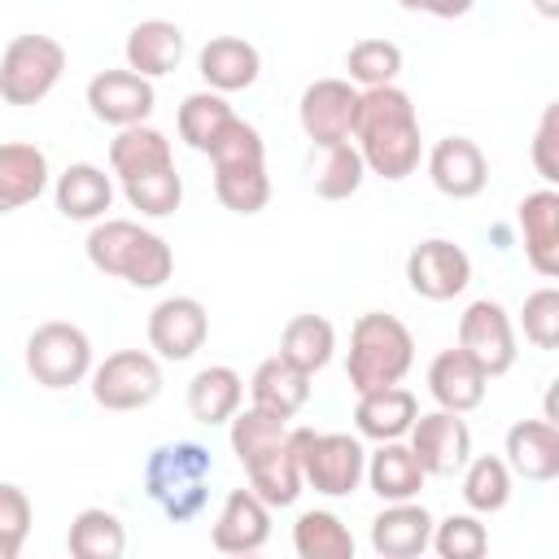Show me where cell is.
<instances>
[{
    "instance_id": "cell-34",
    "label": "cell",
    "mask_w": 559,
    "mask_h": 559,
    "mask_svg": "<svg viewBox=\"0 0 559 559\" xmlns=\"http://www.w3.org/2000/svg\"><path fill=\"white\" fill-rule=\"evenodd\" d=\"M236 118V109L227 105V96L223 92H192V96H183V105H179V140L188 144V148H197V153H210L214 148V140L227 131V122Z\"/></svg>"
},
{
    "instance_id": "cell-14",
    "label": "cell",
    "mask_w": 559,
    "mask_h": 559,
    "mask_svg": "<svg viewBox=\"0 0 559 559\" xmlns=\"http://www.w3.org/2000/svg\"><path fill=\"white\" fill-rule=\"evenodd\" d=\"M210 336V314L197 297H162L153 310H148V349L162 358V362H188Z\"/></svg>"
},
{
    "instance_id": "cell-12",
    "label": "cell",
    "mask_w": 559,
    "mask_h": 559,
    "mask_svg": "<svg viewBox=\"0 0 559 559\" xmlns=\"http://www.w3.org/2000/svg\"><path fill=\"white\" fill-rule=\"evenodd\" d=\"M406 284L424 301H454L472 284V258L463 253V245L445 236L419 240L406 253Z\"/></svg>"
},
{
    "instance_id": "cell-1",
    "label": "cell",
    "mask_w": 559,
    "mask_h": 559,
    "mask_svg": "<svg viewBox=\"0 0 559 559\" xmlns=\"http://www.w3.org/2000/svg\"><path fill=\"white\" fill-rule=\"evenodd\" d=\"M362 166L380 179H406L419 170L424 157V135H419V114L415 100L397 87H362L358 109H354V131H349Z\"/></svg>"
},
{
    "instance_id": "cell-19",
    "label": "cell",
    "mask_w": 559,
    "mask_h": 559,
    "mask_svg": "<svg viewBox=\"0 0 559 559\" xmlns=\"http://www.w3.org/2000/svg\"><path fill=\"white\" fill-rule=\"evenodd\" d=\"M515 223L524 236V258L542 280L559 275V192L537 188L515 205Z\"/></svg>"
},
{
    "instance_id": "cell-2",
    "label": "cell",
    "mask_w": 559,
    "mask_h": 559,
    "mask_svg": "<svg viewBox=\"0 0 559 559\" xmlns=\"http://www.w3.org/2000/svg\"><path fill=\"white\" fill-rule=\"evenodd\" d=\"M227 441L249 476V489L266 507H293L301 498L306 485H301L297 454L288 445V419L258 411V406H240L227 419Z\"/></svg>"
},
{
    "instance_id": "cell-10",
    "label": "cell",
    "mask_w": 559,
    "mask_h": 559,
    "mask_svg": "<svg viewBox=\"0 0 559 559\" xmlns=\"http://www.w3.org/2000/svg\"><path fill=\"white\" fill-rule=\"evenodd\" d=\"M92 402L122 415V411H144L162 397V358L148 349H118L105 354V362L92 367Z\"/></svg>"
},
{
    "instance_id": "cell-23",
    "label": "cell",
    "mask_w": 559,
    "mask_h": 559,
    "mask_svg": "<svg viewBox=\"0 0 559 559\" xmlns=\"http://www.w3.org/2000/svg\"><path fill=\"white\" fill-rule=\"evenodd\" d=\"M485 389H489V376L454 345V349H441L432 362H428V393L441 411H476L485 402Z\"/></svg>"
},
{
    "instance_id": "cell-41",
    "label": "cell",
    "mask_w": 559,
    "mask_h": 559,
    "mask_svg": "<svg viewBox=\"0 0 559 559\" xmlns=\"http://www.w3.org/2000/svg\"><path fill=\"white\" fill-rule=\"evenodd\" d=\"M520 328H524V341H533L537 349H555L559 345V288H537L524 297V310H520Z\"/></svg>"
},
{
    "instance_id": "cell-45",
    "label": "cell",
    "mask_w": 559,
    "mask_h": 559,
    "mask_svg": "<svg viewBox=\"0 0 559 559\" xmlns=\"http://www.w3.org/2000/svg\"><path fill=\"white\" fill-rule=\"evenodd\" d=\"M533 9H537L542 17H559V0H533Z\"/></svg>"
},
{
    "instance_id": "cell-3",
    "label": "cell",
    "mask_w": 559,
    "mask_h": 559,
    "mask_svg": "<svg viewBox=\"0 0 559 559\" xmlns=\"http://www.w3.org/2000/svg\"><path fill=\"white\" fill-rule=\"evenodd\" d=\"M83 249L100 275L127 280L131 288H162L175 271L170 245L131 218H96Z\"/></svg>"
},
{
    "instance_id": "cell-25",
    "label": "cell",
    "mask_w": 559,
    "mask_h": 559,
    "mask_svg": "<svg viewBox=\"0 0 559 559\" xmlns=\"http://www.w3.org/2000/svg\"><path fill=\"white\" fill-rule=\"evenodd\" d=\"M122 57H127V70L144 74V79H162L170 74L179 61H183V31L179 22H166V17H144L127 31V44H122Z\"/></svg>"
},
{
    "instance_id": "cell-7",
    "label": "cell",
    "mask_w": 559,
    "mask_h": 559,
    "mask_svg": "<svg viewBox=\"0 0 559 559\" xmlns=\"http://www.w3.org/2000/svg\"><path fill=\"white\" fill-rule=\"evenodd\" d=\"M288 445L301 467V485H310L323 498H349L362 485L367 450L349 432H314V428H288Z\"/></svg>"
},
{
    "instance_id": "cell-18",
    "label": "cell",
    "mask_w": 559,
    "mask_h": 559,
    "mask_svg": "<svg viewBox=\"0 0 559 559\" xmlns=\"http://www.w3.org/2000/svg\"><path fill=\"white\" fill-rule=\"evenodd\" d=\"M218 555H258L271 542V507L253 489H231L210 528Z\"/></svg>"
},
{
    "instance_id": "cell-22",
    "label": "cell",
    "mask_w": 559,
    "mask_h": 559,
    "mask_svg": "<svg viewBox=\"0 0 559 559\" xmlns=\"http://www.w3.org/2000/svg\"><path fill=\"white\" fill-rule=\"evenodd\" d=\"M197 70H201L210 92H223V96L227 92H245L262 74V52L245 35H214L197 52Z\"/></svg>"
},
{
    "instance_id": "cell-33",
    "label": "cell",
    "mask_w": 559,
    "mask_h": 559,
    "mask_svg": "<svg viewBox=\"0 0 559 559\" xmlns=\"http://www.w3.org/2000/svg\"><path fill=\"white\" fill-rule=\"evenodd\" d=\"M66 550L74 559H122L127 550V528L114 511L105 507H83L74 520H70V533H66Z\"/></svg>"
},
{
    "instance_id": "cell-36",
    "label": "cell",
    "mask_w": 559,
    "mask_h": 559,
    "mask_svg": "<svg viewBox=\"0 0 559 559\" xmlns=\"http://www.w3.org/2000/svg\"><path fill=\"white\" fill-rule=\"evenodd\" d=\"M511 467L498 454H476L463 463V502L476 515H493L511 502Z\"/></svg>"
},
{
    "instance_id": "cell-46",
    "label": "cell",
    "mask_w": 559,
    "mask_h": 559,
    "mask_svg": "<svg viewBox=\"0 0 559 559\" xmlns=\"http://www.w3.org/2000/svg\"><path fill=\"white\" fill-rule=\"evenodd\" d=\"M17 555H22V550H17L13 542H4V537H0V559H17Z\"/></svg>"
},
{
    "instance_id": "cell-4",
    "label": "cell",
    "mask_w": 559,
    "mask_h": 559,
    "mask_svg": "<svg viewBox=\"0 0 559 559\" xmlns=\"http://www.w3.org/2000/svg\"><path fill=\"white\" fill-rule=\"evenodd\" d=\"M210 476H214V459L201 441H162L148 450L144 472H140L148 502L170 524H188L205 511Z\"/></svg>"
},
{
    "instance_id": "cell-8",
    "label": "cell",
    "mask_w": 559,
    "mask_h": 559,
    "mask_svg": "<svg viewBox=\"0 0 559 559\" xmlns=\"http://www.w3.org/2000/svg\"><path fill=\"white\" fill-rule=\"evenodd\" d=\"M66 74V48L52 35H17L0 57V96L4 105H39Z\"/></svg>"
},
{
    "instance_id": "cell-17",
    "label": "cell",
    "mask_w": 559,
    "mask_h": 559,
    "mask_svg": "<svg viewBox=\"0 0 559 559\" xmlns=\"http://www.w3.org/2000/svg\"><path fill=\"white\" fill-rule=\"evenodd\" d=\"M428 179H432V188H437L441 197H450V201H472V197H480L485 183H489V162H485V153H480L476 140H467V135H445V140H437V144L428 148Z\"/></svg>"
},
{
    "instance_id": "cell-13",
    "label": "cell",
    "mask_w": 559,
    "mask_h": 559,
    "mask_svg": "<svg viewBox=\"0 0 559 559\" xmlns=\"http://www.w3.org/2000/svg\"><path fill=\"white\" fill-rule=\"evenodd\" d=\"M419 467L428 476H459L463 463L472 459V428L459 411H428V415H415L411 432H406Z\"/></svg>"
},
{
    "instance_id": "cell-15",
    "label": "cell",
    "mask_w": 559,
    "mask_h": 559,
    "mask_svg": "<svg viewBox=\"0 0 559 559\" xmlns=\"http://www.w3.org/2000/svg\"><path fill=\"white\" fill-rule=\"evenodd\" d=\"M354 109H358V87L349 79H314L301 100H297V122L314 148L341 144L354 131Z\"/></svg>"
},
{
    "instance_id": "cell-32",
    "label": "cell",
    "mask_w": 559,
    "mask_h": 559,
    "mask_svg": "<svg viewBox=\"0 0 559 559\" xmlns=\"http://www.w3.org/2000/svg\"><path fill=\"white\" fill-rule=\"evenodd\" d=\"M336 354V328L323 314H293L280 332V358H288L293 367H301L306 376L323 371Z\"/></svg>"
},
{
    "instance_id": "cell-27",
    "label": "cell",
    "mask_w": 559,
    "mask_h": 559,
    "mask_svg": "<svg viewBox=\"0 0 559 559\" xmlns=\"http://www.w3.org/2000/svg\"><path fill=\"white\" fill-rule=\"evenodd\" d=\"M415 415H419L415 393L402 389V384H384V389L358 393L354 428H358V437H367V441H397V437L411 432Z\"/></svg>"
},
{
    "instance_id": "cell-30",
    "label": "cell",
    "mask_w": 559,
    "mask_h": 559,
    "mask_svg": "<svg viewBox=\"0 0 559 559\" xmlns=\"http://www.w3.org/2000/svg\"><path fill=\"white\" fill-rule=\"evenodd\" d=\"M240 402H245V380H240V371L227 367V362H210V367H201V371L188 380V411H192V419L205 424V428L227 424V419L240 411Z\"/></svg>"
},
{
    "instance_id": "cell-29",
    "label": "cell",
    "mask_w": 559,
    "mask_h": 559,
    "mask_svg": "<svg viewBox=\"0 0 559 559\" xmlns=\"http://www.w3.org/2000/svg\"><path fill=\"white\" fill-rule=\"evenodd\" d=\"M52 201H57L61 218L96 223L114 205V179L92 162H70L52 183Z\"/></svg>"
},
{
    "instance_id": "cell-16",
    "label": "cell",
    "mask_w": 559,
    "mask_h": 559,
    "mask_svg": "<svg viewBox=\"0 0 559 559\" xmlns=\"http://www.w3.org/2000/svg\"><path fill=\"white\" fill-rule=\"evenodd\" d=\"M157 105V92H153V79L135 74V70H100L92 74L87 83V109L96 122H109V127H135V122H148Z\"/></svg>"
},
{
    "instance_id": "cell-20",
    "label": "cell",
    "mask_w": 559,
    "mask_h": 559,
    "mask_svg": "<svg viewBox=\"0 0 559 559\" xmlns=\"http://www.w3.org/2000/svg\"><path fill=\"white\" fill-rule=\"evenodd\" d=\"M502 459L511 467V476L546 485L559 476V424L550 419H520L507 428L502 441Z\"/></svg>"
},
{
    "instance_id": "cell-44",
    "label": "cell",
    "mask_w": 559,
    "mask_h": 559,
    "mask_svg": "<svg viewBox=\"0 0 559 559\" xmlns=\"http://www.w3.org/2000/svg\"><path fill=\"white\" fill-rule=\"evenodd\" d=\"M406 13H432V17H463V13H472V4L476 0H397Z\"/></svg>"
},
{
    "instance_id": "cell-6",
    "label": "cell",
    "mask_w": 559,
    "mask_h": 559,
    "mask_svg": "<svg viewBox=\"0 0 559 559\" xmlns=\"http://www.w3.org/2000/svg\"><path fill=\"white\" fill-rule=\"evenodd\" d=\"M411 367H415V336H411V328L397 314L367 310V314L354 319V328H349V358H345V376H349L354 393L402 384Z\"/></svg>"
},
{
    "instance_id": "cell-28",
    "label": "cell",
    "mask_w": 559,
    "mask_h": 559,
    "mask_svg": "<svg viewBox=\"0 0 559 559\" xmlns=\"http://www.w3.org/2000/svg\"><path fill=\"white\" fill-rule=\"evenodd\" d=\"M362 480L371 485V493L380 502H406V498H419L428 472L419 467L415 450L397 437V441H376V454H367Z\"/></svg>"
},
{
    "instance_id": "cell-35",
    "label": "cell",
    "mask_w": 559,
    "mask_h": 559,
    "mask_svg": "<svg viewBox=\"0 0 559 559\" xmlns=\"http://www.w3.org/2000/svg\"><path fill=\"white\" fill-rule=\"evenodd\" d=\"M367 179V166L354 148V140H341V144H323L319 148V162L310 166V183H314V197L323 201H349Z\"/></svg>"
},
{
    "instance_id": "cell-40",
    "label": "cell",
    "mask_w": 559,
    "mask_h": 559,
    "mask_svg": "<svg viewBox=\"0 0 559 559\" xmlns=\"http://www.w3.org/2000/svg\"><path fill=\"white\" fill-rule=\"evenodd\" d=\"M428 550H437L441 559H480L489 550V528L480 524L476 511H459V515H445L441 524L432 520V542Z\"/></svg>"
},
{
    "instance_id": "cell-11",
    "label": "cell",
    "mask_w": 559,
    "mask_h": 559,
    "mask_svg": "<svg viewBox=\"0 0 559 559\" xmlns=\"http://www.w3.org/2000/svg\"><path fill=\"white\" fill-rule=\"evenodd\" d=\"M459 349L493 380V376H507L515 367V323L507 314L502 301L493 297H476L463 314H459Z\"/></svg>"
},
{
    "instance_id": "cell-9",
    "label": "cell",
    "mask_w": 559,
    "mask_h": 559,
    "mask_svg": "<svg viewBox=\"0 0 559 559\" xmlns=\"http://www.w3.org/2000/svg\"><path fill=\"white\" fill-rule=\"evenodd\" d=\"M92 341L79 323L48 319L26 336V371L44 389H70L92 376Z\"/></svg>"
},
{
    "instance_id": "cell-31",
    "label": "cell",
    "mask_w": 559,
    "mask_h": 559,
    "mask_svg": "<svg viewBox=\"0 0 559 559\" xmlns=\"http://www.w3.org/2000/svg\"><path fill=\"white\" fill-rule=\"evenodd\" d=\"M162 166H175V148H170L166 131H157L148 122L118 127V135L109 140V170L118 179L148 175V170H162Z\"/></svg>"
},
{
    "instance_id": "cell-38",
    "label": "cell",
    "mask_w": 559,
    "mask_h": 559,
    "mask_svg": "<svg viewBox=\"0 0 559 559\" xmlns=\"http://www.w3.org/2000/svg\"><path fill=\"white\" fill-rule=\"evenodd\" d=\"M118 183H122L127 205L140 210L144 218H170L183 205V175L175 166H162V170H148V175H131V179H118Z\"/></svg>"
},
{
    "instance_id": "cell-5",
    "label": "cell",
    "mask_w": 559,
    "mask_h": 559,
    "mask_svg": "<svg viewBox=\"0 0 559 559\" xmlns=\"http://www.w3.org/2000/svg\"><path fill=\"white\" fill-rule=\"evenodd\" d=\"M214 166V197L231 214H258L271 201V175H266V144L253 122L231 118L227 131L205 153Z\"/></svg>"
},
{
    "instance_id": "cell-37",
    "label": "cell",
    "mask_w": 559,
    "mask_h": 559,
    "mask_svg": "<svg viewBox=\"0 0 559 559\" xmlns=\"http://www.w3.org/2000/svg\"><path fill=\"white\" fill-rule=\"evenodd\" d=\"M293 550L301 559H354V533L336 511H301L293 524Z\"/></svg>"
},
{
    "instance_id": "cell-42",
    "label": "cell",
    "mask_w": 559,
    "mask_h": 559,
    "mask_svg": "<svg viewBox=\"0 0 559 559\" xmlns=\"http://www.w3.org/2000/svg\"><path fill=\"white\" fill-rule=\"evenodd\" d=\"M533 170L542 175L546 188L559 183V105H546L533 131Z\"/></svg>"
},
{
    "instance_id": "cell-21",
    "label": "cell",
    "mask_w": 559,
    "mask_h": 559,
    "mask_svg": "<svg viewBox=\"0 0 559 559\" xmlns=\"http://www.w3.org/2000/svg\"><path fill=\"white\" fill-rule=\"evenodd\" d=\"M432 542V515L415 498L384 502V511L371 520V550L380 559H419Z\"/></svg>"
},
{
    "instance_id": "cell-39",
    "label": "cell",
    "mask_w": 559,
    "mask_h": 559,
    "mask_svg": "<svg viewBox=\"0 0 559 559\" xmlns=\"http://www.w3.org/2000/svg\"><path fill=\"white\" fill-rule=\"evenodd\" d=\"M345 70H349V83L362 92V87H384V83H397L402 74V48L393 39H380V35H367L358 39L349 52H345Z\"/></svg>"
},
{
    "instance_id": "cell-43",
    "label": "cell",
    "mask_w": 559,
    "mask_h": 559,
    "mask_svg": "<svg viewBox=\"0 0 559 559\" xmlns=\"http://www.w3.org/2000/svg\"><path fill=\"white\" fill-rule=\"evenodd\" d=\"M26 533H31V498H26L22 485L0 480V537L22 550Z\"/></svg>"
},
{
    "instance_id": "cell-26",
    "label": "cell",
    "mask_w": 559,
    "mask_h": 559,
    "mask_svg": "<svg viewBox=\"0 0 559 559\" xmlns=\"http://www.w3.org/2000/svg\"><path fill=\"white\" fill-rule=\"evenodd\" d=\"M306 402H310V376L301 367H293L280 354H271V358H262L253 367V376H249V406L271 411L280 419H293Z\"/></svg>"
},
{
    "instance_id": "cell-24",
    "label": "cell",
    "mask_w": 559,
    "mask_h": 559,
    "mask_svg": "<svg viewBox=\"0 0 559 559\" xmlns=\"http://www.w3.org/2000/svg\"><path fill=\"white\" fill-rule=\"evenodd\" d=\"M48 153L26 140H4L0 144V214H13L48 188Z\"/></svg>"
}]
</instances>
